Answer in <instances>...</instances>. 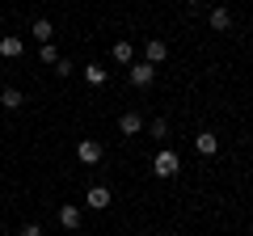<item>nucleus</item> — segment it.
Instances as JSON below:
<instances>
[{
  "label": "nucleus",
  "mask_w": 253,
  "mask_h": 236,
  "mask_svg": "<svg viewBox=\"0 0 253 236\" xmlns=\"http://www.w3.org/2000/svg\"><path fill=\"white\" fill-rule=\"evenodd\" d=\"M38 59H42L46 68H55V64H59V59H63V55L55 51V42H42V46H38Z\"/></svg>",
  "instance_id": "obj_14"
},
{
  "label": "nucleus",
  "mask_w": 253,
  "mask_h": 236,
  "mask_svg": "<svg viewBox=\"0 0 253 236\" xmlns=\"http://www.w3.org/2000/svg\"><path fill=\"white\" fill-rule=\"evenodd\" d=\"M84 207H89V211H106V207H110V186H89Z\"/></svg>",
  "instance_id": "obj_6"
},
{
  "label": "nucleus",
  "mask_w": 253,
  "mask_h": 236,
  "mask_svg": "<svg viewBox=\"0 0 253 236\" xmlns=\"http://www.w3.org/2000/svg\"><path fill=\"white\" fill-rule=\"evenodd\" d=\"M0 106H4V110H21V106H26V93H21V89H4V93H0Z\"/></svg>",
  "instance_id": "obj_13"
},
{
  "label": "nucleus",
  "mask_w": 253,
  "mask_h": 236,
  "mask_svg": "<svg viewBox=\"0 0 253 236\" xmlns=\"http://www.w3.org/2000/svg\"><path fill=\"white\" fill-rule=\"evenodd\" d=\"M165 59H169V42H165V38H148L144 42V64H165Z\"/></svg>",
  "instance_id": "obj_2"
},
{
  "label": "nucleus",
  "mask_w": 253,
  "mask_h": 236,
  "mask_svg": "<svg viewBox=\"0 0 253 236\" xmlns=\"http://www.w3.org/2000/svg\"><path fill=\"white\" fill-rule=\"evenodd\" d=\"M110 59H114V64H135V46L126 42V38H118V42L110 46Z\"/></svg>",
  "instance_id": "obj_10"
},
{
  "label": "nucleus",
  "mask_w": 253,
  "mask_h": 236,
  "mask_svg": "<svg viewBox=\"0 0 253 236\" xmlns=\"http://www.w3.org/2000/svg\"><path fill=\"white\" fill-rule=\"evenodd\" d=\"M0 55H4V59H21V55H26V42H21L17 34H4L0 38Z\"/></svg>",
  "instance_id": "obj_8"
},
{
  "label": "nucleus",
  "mask_w": 253,
  "mask_h": 236,
  "mask_svg": "<svg viewBox=\"0 0 253 236\" xmlns=\"http://www.w3.org/2000/svg\"><path fill=\"white\" fill-rule=\"evenodd\" d=\"M139 131H144V114L126 110V114L118 118V135H139Z\"/></svg>",
  "instance_id": "obj_7"
},
{
  "label": "nucleus",
  "mask_w": 253,
  "mask_h": 236,
  "mask_svg": "<svg viewBox=\"0 0 253 236\" xmlns=\"http://www.w3.org/2000/svg\"><path fill=\"white\" fill-rule=\"evenodd\" d=\"M194 152L199 156H215L219 152V135L215 131H199V135H194Z\"/></svg>",
  "instance_id": "obj_5"
},
{
  "label": "nucleus",
  "mask_w": 253,
  "mask_h": 236,
  "mask_svg": "<svg viewBox=\"0 0 253 236\" xmlns=\"http://www.w3.org/2000/svg\"><path fill=\"white\" fill-rule=\"evenodd\" d=\"M76 160L81 164H97L101 160V139H81V144H76Z\"/></svg>",
  "instance_id": "obj_4"
},
{
  "label": "nucleus",
  "mask_w": 253,
  "mask_h": 236,
  "mask_svg": "<svg viewBox=\"0 0 253 236\" xmlns=\"http://www.w3.org/2000/svg\"><path fill=\"white\" fill-rule=\"evenodd\" d=\"M81 219H84V211L76 207V202H63V207H59V224L68 228V232H72V228H81Z\"/></svg>",
  "instance_id": "obj_9"
},
{
  "label": "nucleus",
  "mask_w": 253,
  "mask_h": 236,
  "mask_svg": "<svg viewBox=\"0 0 253 236\" xmlns=\"http://www.w3.org/2000/svg\"><path fill=\"white\" fill-rule=\"evenodd\" d=\"M186 4H203V0H186Z\"/></svg>",
  "instance_id": "obj_19"
},
{
  "label": "nucleus",
  "mask_w": 253,
  "mask_h": 236,
  "mask_svg": "<svg viewBox=\"0 0 253 236\" xmlns=\"http://www.w3.org/2000/svg\"><path fill=\"white\" fill-rule=\"evenodd\" d=\"M152 173H156V177H177V173H181V156L173 152V148H161L156 160H152Z\"/></svg>",
  "instance_id": "obj_1"
},
{
  "label": "nucleus",
  "mask_w": 253,
  "mask_h": 236,
  "mask_svg": "<svg viewBox=\"0 0 253 236\" xmlns=\"http://www.w3.org/2000/svg\"><path fill=\"white\" fill-rule=\"evenodd\" d=\"M72 72H76L72 59H59V64H55V76H72Z\"/></svg>",
  "instance_id": "obj_17"
},
{
  "label": "nucleus",
  "mask_w": 253,
  "mask_h": 236,
  "mask_svg": "<svg viewBox=\"0 0 253 236\" xmlns=\"http://www.w3.org/2000/svg\"><path fill=\"white\" fill-rule=\"evenodd\" d=\"M84 80H89V84H106V68H101V64H89V68H84Z\"/></svg>",
  "instance_id": "obj_16"
},
{
  "label": "nucleus",
  "mask_w": 253,
  "mask_h": 236,
  "mask_svg": "<svg viewBox=\"0 0 253 236\" xmlns=\"http://www.w3.org/2000/svg\"><path fill=\"white\" fill-rule=\"evenodd\" d=\"M148 135L165 144V139H169V122H165V118H152V122H148Z\"/></svg>",
  "instance_id": "obj_15"
},
{
  "label": "nucleus",
  "mask_w": 253,
  "mask_h": 236,
  "mask_svg": "<svg viewBox=\"0 0 253 236\" xmlns=\"http://www.w3.org/2000/svg\"><path fill=\"white\" fill-rule=\"evenodd\" d=\"M17 236H42V228H38V224H26V228L17 232Z\"/></svg>",
  "instance_id": "obj_18"
},
{
  "label": "nucleus",
  "mask_w": 253,
  "mask_h": 236,
  "mask_svg": "<svg viewBox=\"0 0 253 236\" xmlns=\"http://www.w3.org/2000/svg\"><path fill=\"white\" fill-rule=\"evenodd\" d=\"M126 76H131V84H135V89H148V84L156 80V68H152V64H144V59H135Z\"/></svg>",
  "instance_id": "obj_3"
},
{
  "label": "nucleus",
  "mask_w": 253,
  "mask_h": 236,
  "mask_svg": "<svg viewBox=\"0 0 253 236\" xmlns=\"http://www.w3.org/2000/svg\"><path fill=\"white\" fill-rule=\"evenodd\" d=\"M211 30H215V34H228V30H232V13L228 9H211Z\"/></svg>",
  "instance_id": "obj_11"
},
{
  "label": "nucleus",
  "mask_w": 253,
  "mask_h": 236,
  "mask_svg": "<svg viewBox=\"0 0 253 236\" xmlns=\"http://www.w3.org/2000/svg\"><path fill=\"white\" fill-rule=\"evenodd\" d=\"M30 34H34V38H38V46H42V42H51V38H55V26H51L46 17H38L34 26H30Z\"/></svg>",
  "instance_id": "obj_12"
}]
</instances>
